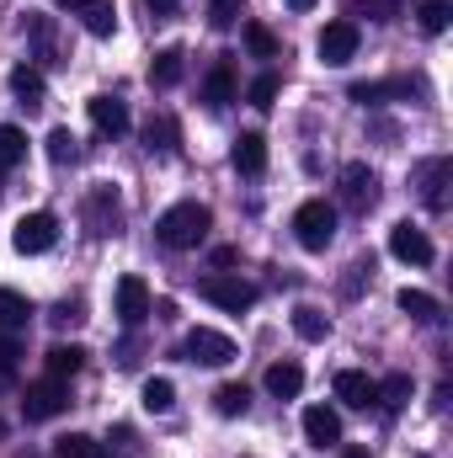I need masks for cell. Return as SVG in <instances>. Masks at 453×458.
Returning a JSON list of instances; mask_svg holds the SVG:
<instances>
[{
    "mask_svg": "<svg viewBox=\"0 0 453 458\" xmlns=\"http://www.w3.org/2000/svg\"><path fill=\"white\" fill-rule=\"evenodd\" d=\"M209 229H214V214H209L203 203H171V208L155 219V240H160L166 250H198V245L209 240Z\"/></svg>",
    "mask_w": 453,
    "mask_h": 458,
    "instance_id": "obj_1",
    "label": "cell"
},
{
    "mask_svg": "<svg viewBox=\"0 0 453 458\" xmlns=\"http://www.w3.org/2000/svg\"><path fill=\"white\" fill-rule=\"evenodd\" d=\"M294 240H299L304 250H326V245L337 240V208H331L326 198L299 203V208H294Z\"/></svg>",
    "mask_w": 453,
    "mask_h": 458,
    "instance_id": "obj_2",
    "label": "cell"
},
{
    "mask_svg": "<svg viewBox=\"0 0 453 458\" xmlns=\"http://www.w3.org/2000/svg\"><path fill=\"white\" fill-rule=\"evenodd\" d=\"M198 293H203L214 310H225V315H245V310L256 304V288H251L240 272H209V277L198 283Z\"/></svg>",
    "mask_w": 453,
    "mask_h": 458,
    "instance_id": "obj_3",
    "label": "cell"
},
{
    "mask_svg": "<svg viewBox=\"0 0 453 458\" xmlns=\"http://www.w3.org/2000/svg\"><path fill=\"white\" fill-rule=\"evenodd\" d=\"M81 219H86V229H91L97 240L117 234V229H123V192H117L113 182L91 187V192H86V203H81Z\"/></svg>",
    "mask_w": 453,
    "mask_h": 458,
    "instance_id": "obj_4",
    "label": "cell"
},
{
    "mask_svg": "<svg viewBox=\"0 0 453 458\" xmlns=\"http://www.w3.org/2000/svg\"><path fill=\"white\" fill-rule=\"evenodd\" d=\"M54 240H59V219H54L48 208L21 214V219L11 225V245H16V256H43V250H54Z\"/></svg>",
    "mask_w": 453,
    "mask_h": 458,
    "instance_id": "obj_5",
    "label": "cell"
},
{
    "mask_svg": "<svg viewBox=\"0 0 453 458\" xmlns=\"http://www.w3.org/2000/svg\"><path fill=\"white\" fill-rule=\"evenodd\" d=\"M182 357L198 362V368H229L235 362V342H229L225 331H214V326H198V331H187Z\"/></svg>",
    "mask_w": 453,
    "mask_h": 458,
    "instance_id": "obj_6",
    "label": "cell"
},
{
    "mask_svg": "<svg viewBox=\"0 0 453 458\" xmlns=\"http://www.w3.org/2000/svg\"><path fill=\"white\" fill-rule=\"evenodd\" d=\"M150 304H155V299H150V283H144V277H133V272H128V277H117V288H113V315L128 326V331L150 320Z\"/></svg>",
    "mask_w": 453,
    "mask_h": 458,
    "instance_id": "obj_7",
    "label": "cell"
},
{
    "mask_svg": "<svg viewBox=\"0 0 453 458\" xmlns=\"http://www.w3.org/2000/svg\"><path fill=\"white\" fill-rule=\"evenodd\" d=\"M449 182H453V160L449 155H432V160L416 165V192H422V203H427L432 214L449 208Z\"/></svg>",
    "mask_w": 453,
    "mask_h": 458,
    "instance_id": "obj_8",
    "label": "cell"
},
{
    "mask_svg": "<svg viewBox=\"0 0 453 458\" xmlns=\"http://www.w3.org/2000/svg\"><path fill=\"white\" fill-rule=\"evenodd\" d=\"M341 203H346V208H357V214H368V208L379 203V171H373V165H363V160L341 165Z\"/></svg>",
    "mask_w": 453,
    "mask_h": 458,
    "instance_id": "obj_9",
    "label": "cell"
},
{
    "mask_svg": "<svg viewBox=\"0 0 453 458\" xmlns=\"http://www.w3.org/2000/svg\"><path fill=\"white\" fill-rule=\"evenodd\" d=\"M59 411H70V389H64V378L27 384V394H21V416H27V421H48V416H59Z\"/></svg>",
    "mask_w": 453,
    "mask_h": 458,
    "instance_id": "obj_10",
    "label": "cell"
},
{
    "mask_svg": "<svg viewBox=\"0 0 453 458\" xmlns=\"http://www.w3.org/2000/svg\"><path fill=\"white\" fill-rule=\"evenodd\" d=\"M389 256L395 261H406V267H432V240H427V229H416L411 219H400V225L389 229Z\"/></svg>",
    "mask_w": 453,
    "mask_h": 458,
    "instance_id": "obj_11",
    "label": "cell"
},
{
    "mask_svg": "<svg viewBox=\"0 0 453 458\" xmlns=\"http://www.w3.org/2000/svg\"><path fill=\"white\" fill-rule=\"evenodd\" d=\"M357 43H363V38H357V21L341 16V21H326V27H321L315 54H321L326 64H346V59H357Z\"/></svg>",
    "mask_w": 453,
    "mask_h": 458,
    "instance_id": "obj_12",
    "label": "cell"
},
{
    "mask_svg": "<svg viewBox=\"0 0 453 458\" xmlns=\"http://www.w3.org/2000/svg\"><path fill=\"white\" fill-rule=\"evenodd\" d=\"M331 389H337L341 405H352V411H368V405L379 400V384H373L363 368H341L337 378H331Z\"/></svg>",
    "mask_w": 453,
    "mask_h": 458,
    "instance_id": "obj_13",
    "label": "cell"
},
{
    "mask_svg": "<svg viewBox=\"0 0 453 458\" xmlns=\"http://www.w3.org/2000/svg\"><path fill=\"white\" fill-rule=\"evenodd\" d=\"M304 443L310 448H341V416L331 411V405H310L304 411Z\"/></svg>",
    "mask_w": 453,
    "mask_h": 458,
    "instance_id": "obj_14",
    "label": "cell"
},
{
    "mask_svg": "<svg viewBox=\"0 0 453 458\" xmlns=\"http://www.w3.org/2000/svg\"><path fill=\"white\" fill-rule=\"evenodd\" d=\"M86 113H91V128H97L102 139H123V133H128V102H123V97H91Z\"/></svg>",
    "mask_w": 453,
    "mask_h": 458,
    "instance_id": "obj_15",
    "label": "cell"
},
{
    "mask_svg": "<svg viewBox=\"0 0 453 458\" xmlns=\"http://www.w3.org/2000/svg\"><path fill=\"white\" fill-rule=\"evenodd\" d=\"M27 43H32V54H38L43 64H70L64 43H59V32H54V16H27Z\"/></svg>",
    "mask_w": 453,
    "mask_h": 458,
    "instance_id": "obj_16",
    "label": "cell"
},
{
    "mask_svg": "<svg viewBox=\"0 0 453 458\" xmlns=\"http://www.w3.org/2000/svg\"><path fill=\"white\" fill-rule=\"evenodd\" d=\"M144 149H150V155H176V149H182V123L171 113H155L144 123Z\"/></svg>",
    "mask_w": 453,
    "mask_h": 458,
    "instance_id": "obj_17",
    "label": "cell"
},
{
    "mask_svg": "<svg viewBox=\"0 0 453 458\" xmlns=\"http://www.w3.org/2000/svg\"><path fill=\"white\" fill-rule=\"evenodd\" d=\"M229 165H235L240 176H261V171H267V139H261V133H240L235 149H229Z\"/></svg>",
    "mask_w": 453,
    "mask_h": 458,
    "instance_id": "obj_18",
    "label": "cell"
},
{
    "mask_svg": "<svg viewBox=\"0 0 453 458\" xmlns=\"http://www.w3.org/2000/svg\"><path fill=\"white\" fill-rule=\"evenodd\" d=\"M75 16H81V27L91 38H113L117 32V0H81Z\"/></svg>",
    "mask_w": 453,
    "mask_h": 458,
    "instance_id": "obj_19",
    "label": "cell"
},
{
    "mask_svg": "<svg viewBox=\"0 0 453 458\" xmlns=\"http://www.w3.org/2000/svg\"><path fill=\"white\" fill-rule=\"evenodd\" d=\"M229 102H235V64L219 59V64L209 70V81H203V107L219 113V107H229Z\"/></svg>",
    "mask_w": 453,
    "mask_h": 458,
    "instance_id": "obj_20",
    "label": "cell"
},
{
    "mask_svg": "<svg viewBox=\"0 0 453 458\" xmlns=\"http://www.w3.org/2000/svg\"><path fill=\"white\" fill-rule=\"evenodd\" d=\"M11 97H16L21 107H43V97H48L43 70H38V64H16V70H11Z\"/></svg>",
    "mask_w": 453,
    "mask_h": 458,
    "instance_id": "obj_21",
    "label": "cell"
},
{
    "mask_svg": "<svg viewBox=\"0 0 453 458\" xmlns=\"http://www.w3.org/2000/svg\"><path fill=\"white\" fill-rule=\"evenodd\" d=\"M411 91H416L411 81H357V86H352L346 97H352L357 107H379L384 97H411Z\"/></svg>",
    "mask_w": 453,
    "mask_h": 458,
    "instance_id": "obj_22",
    "label": "cell"
},
{
    "mask_svg": "<svg viewBox=\"0 0 453 458\" xmlns=\"http://www.w3.org/2000/svg\"><path fill=\"white\" fill-rule=\"evenodd\" d=\"M267 394L299 400V394H304V368H299V362H272V368H267Z\"/></svg>",
    "mask_w": 453,
    "mask_h": 458,
    "instance_id": "obj_23",
    "label": "cell"
},
{
    "mask_svg": "<svg viewBox=\"0 0 453 458\" xmlns=\"http://www.w3.org/2000/svg\"><path fill=\"white\" fill-rule=\"evenodd\" d=\"M86 357H91V352H86V346H48V357H43V362H48V378H75V373H81V368H86Z\"/></svg>",
    "mask_w": 453,
    "mask_h": 458,
    "instance_id": "obj_24",
    "label": "cell"
},
{
    "mask_svg": "<svg viewBox=\"0 0 453 458\" xmlns=\"http://www.w3.org/2000/svg\"><path fill=\"white\" fill-rule=\"evenodd\" d=\"M182 59H187L182 48H160V54L150 59V86H160V91H171V86L182 81V70H187Z\"/></svg>",
    "mask_w": 453,
    "mask_h": 458,
    "instance_id": "obj_25",
    "label": "cell"
},
{
    "mask_svg": "<svg viewBox=\"0 0 453 458\" xmlns=\"http://www.w3.org/2000/svg\"><path fill=\"white\" fill-rule=\"evenodd\" d=\"M27 320H32V299L16 293V288H0V331L11 336V331H21Z\"/></svg>",
    "mask_w": 453,
    "mask_h": 458,
    "instance_id": "obj_26",
    "label": "cell"
},
{
    "mask_svg": "<svg viewBox=\"0 0 453 458\" xmlns=\"http://www.w3.org/2000/svg\"><path fill=\"white\" fill-rule=\"evenodd\" d=\"M395 304H400L411 320H422V326H432V320L443 315V304H438L432 293H422V288H400V293H395Z\"/></svg>",
    "mask_w": 453,
    "mask_h": 458,
    "instance_id": "obj_27",
    "label": "cell"
},
{
    "mask_svg": "<svg viewBox=\"0 0 453 458\" xmlns=\"http://www.w3.org/2000/svg\"><path fill=\"white\" fill-rule=\"evenodd\" d=\"M294 336L299 342H326L331 336V315H321L315 304H299L294 310Z\"/></svg>",
    "mask_w": 453,
    "mask_h": 458,
    "instance_id": "obj_28",
    "label": "cell"
},
{
    "mask_svg": "<svg viewBox=\"0 0 453 458\" xmlns=\"http://www.w3.org/2000/svg\"><path fill=\"white\" fill-rule=\"evenodd\" d=\"M411 394H416L411 373H389V378L379 384V400H373V405H384V411H406V405H411Z\"/></svg>",
    "mask_w": 453,
    "mask_h": 458,
    "instance_id": "obj_29",
    "label": "cell"
},
{
    "mask_svg": "<svg viewBox=\"0 0 453 458\" xmlns=\"http://www.w3.org/2000/svg\"><path fill=\"white\" fill-rule=\"evenodd\" d=\"M139 405H144L150 416H166V411L176 405V384H171V378H144V389H139Z\"/></svg>",
    "mask_w": 453,
    "mask_h": 458,
    "instance_id": "obj_30",
    "label": "cell"
},
{
    "mask_svg": "<svg viewBox=\"0 0 453 458\" xmlns=\"http://www.w3.org/2000/svg\"><path fill=\"white\" fill-rule=\"evenodd\" d=\"M346 5V21L352 16H368V21H395L406 16V0H341Z\"/></svg>",
    "mask_w": 453,
    "mask_h": 458,
    "instance_id": "obj_31",
    "label": "cell"
},
{
    "mask_svg": "<svg viewBox=\"0 0 453 458\" xmlns=\"http://www.w3.org/2000/svg\"><path fill=\"white\" fill-rule=\"evenodd\" d=\"M240 38H245V54H251V59H278V38H272L267 21H245Z\"/></svg>",
    "mask_w": 453,
    "mask_h": 458,
    "instance_id": "obj_32",
    "label": "cell"
},
{
    "mask_svg": "<svg viewBox=\"0 0 453 458\" xmlns=\"http://www.w3.org/2000/svg\"><path fill=\"white\" fill-rule=\"evenodd\" d=\"M54 458H107V448L97 437H86V432H64L54 443Z\"/></svg>",
    "mask_w": 453,
    "mask_h": 458,
    "instance_id": "obj_33",
    "label": "cell"
},
{
    "mask_svg": "<svg viewBox=\"0 0 453 458\" xmlns=\"http://www.w3.org/2000/svg\"><path fill=\"white\" fill-rule=\"evenodd\" d=\"M214 411L229 416V421L245 416V411H251V389H245V384H219V389H214Z\"/></svg>",
    "mask_w": 453,
    "mask_h": 458,
    "instance_id": "obj_34",
    "label": "cell"
},
{
    "mask_svg": "<svg viewBox=\"0 0 453 458\" xmlns=\"http://www.w3.org/2000/svg\"><path fill=\"white\" fill-rule=\"evenodd\" d=\"M21 160H27V133L16 123H0V171H11Z\"/></svg>",
    "mask_w": 453,
    "mask_h": 458,
    "instance_id": "obj_35",
    "label": "cell"
},
{
    "mask_svg": "<svg viewBox=\"0 0 453 458\" xmlns=\"http://www.w3.org/2000/svg\"><path fill=\"white\" fill-rule=\"evenodd\" d=\"M416 21H422V32H449V21H453V0H422L416 5Z\"/></svg>",
    "mask_w": 453,
    "mask_h": 458,
    "instance_id": "obj_36",
    "label": "cell"
},
{
    "mask_svg": "<svg viewBox=\"0 0 453 458\" xmlns=\"http://www.w3.org/2000/svg\"><path fill=\"white\" fill-rule=\"evenodd\" d=\"M48 160H54V165H75V160H81V139H75L70 128H54V133H48Z\"/></svg>",
    "mask_w": 453,
    "mask_h": 458,
    "instance_id": "obj_37",
    "label": "cell"
},
{
    "mask_svg": "<svg viewBox=\"0 0 453 458\" xmlns=\"http://www.w3.org/2000/svg\"><path fill=\"white\" fill-rule=\"evenodd\" d=\"M278 91H283V81H278L272 70H261V75L251 81V91H245V97H251V107H261V113H267V107L278 102Z\"/></svg>",
    "mask_w": 453,
    "mask_h": 458,
    "instance_id": "obj_38",
    "label": "cell"
},
{
    "mask_svg": "<svg viewBox=\"0 0 453 458\" xmlns=\"http://www.w3.org/2000/svg\"><path fill=\"white\" fill-rule=\"evenodd\" d=\"M235 16H240V0H209V27H235Z\"/></svg>",
    "mask_w": 453,
    "mask_h": 458,
    "instance_id": "obj_39",
    "label": "cell"
},
{
    "mask_svg": "<svg viewBox=\"0 0 453 458\" xmlns=\"http://www.w3.org/2000/svg\"><path fill=\"white\" fill-rule=\"evenodd\" d=\"M16 362H21V346H16V336H0V378H5V373H16Z\"/></svg>",
    "mask_w": 453,
    "mask_h": 458,
    "instance_id": "obj_40",
    "label": "cell"
},
{
    "mask_svg": "<svg viewBox=\"0 0 453 458\" xmlns=\"http://www.w3.org/2000/svg\"><path fill=\"white\" fill-rule=\"evenodd\" d=\"M81 320H86V315H81V304H75V299H64V304L54 310V326H81Z\"/></svg>",
    "mask_w": 453,
    "mask_h": 458,
    "instance_id": "obj_41",
    "label": "cell"
},
{
    "mask_svg": "<svg viewBox=\"0 0 453 458\" xmlns=\"http://www.w3.org/2000/svg\"><path fill=\"white\" fill-rule=\"evenodd\" d=\"M144 5H150V16H160V21H166V16H176V11H182V0H144Z\"/></svg>",
    "mask_w": 453,
    "mask_h": 458,
    "instance_id": "obj_42",
    "label": "cell"
},
{
    "mask_svg": "<svg viewBox=\"0 0 453 458\" xmlns=\"http://www.w3.org/2000/svg\"><path fill=\"white\" fill-rule=\"evenodd\" d=\"M235 261H240V250H235V245H219V250H214V267H235Z\"/></svg>",
    "mask_w": 453,
    "mask_h": 458,
    "instance_id": "obj_43",
    "label": "cell"
},
{
    "mask_svg": "<svg viewBox=\"0 0 453 458\" xmlns=\"http://www.w3.org/2000/svg\"><path fill=\"white\" fill-rule=\"evenodd\" d=\"M288 5H294V11H315V0H288Z\"/></svg>",
    "mask_w": 453,
    "mask_h": 458,
    "instance_id": "obj_44",
    "label": "cell"
},
{
    "mask_svg": "<svg viewBox=\"0 0 453 458\" xmlns=\"http://www.w3.org/2000/svg\"><path fill=\"white\" fill-rule=\"evenodd\" d=\"M346 458H373L368 448H346Z\"/></svg>",
    "mask_w": 453,
    "mask_h": 458,
    "instance_id": "obj_45",
    "label": "cell"
},
{
    "mask_svg": "<svg viewBox=\"0 0 453 458\" xmlns=\"http://www.w3.org/2000/svg\"><path fill=\"white\" fill-rule=\"evenodd\" d=\"M54 5H70V11H75V5H81V0H54Z\"/></svg>",
    "mask_w": 453,
    "mask_h": 458,
    "instance_id": "obj_46",
    "label": "cell"
}]
</instances>
